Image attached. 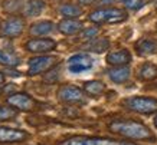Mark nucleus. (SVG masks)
<instances>
[{"instance_id": "nucleus-22", "label": "nucleus", "mask_w": 157, "mask_h": 145, "mask_svg": "<svg viewBox=\"0 0 157 145\" xmlns=\"http://www.w3.org/2000/svg\"><path fill=\"white\" fill-rule=\"evenodd\" d=\"M20 63V59L13 53H9V52L0 50V65L7 66V68H14Z\"/></svg>"}, {"instance_id": "nucleus-8", "label": "nucleus", "mask_w": 157, "mask_h": 145, "mask_svg": "<svg viewBox=\"0 0 157 145\" xmlns=\"http://www.w3.org/2000/svg\"><path fill=\"white\" fill-rule=\"evenodd\" d=\"M94 65V61L90 55H85V53H78V55H74L68 59V69L72 73H81V72H85V70H90Z\"/></svg>"}, {"instance_id": "nucleus-26", "label": "nucleus", "mask_w": 157, "mask_h": 145, "mask_svg": "<svg viewBox=\"0 0 157 145\" xmlns=\"http://www.w3.org/2000/svg\"><path fill=\"white\" fill-rule=\"evenodd\" d=\"M78 2H79V5L88 6V5H92V3H95L97 0H78Z\"/></svg>"}, {"instance_id": "nucleus-25", "label": "nucleus", "mask_w": 157, "mask_h": 145, "mask_svg": "<svg viewBox=\"0 0 157 145\" xmlns=\"http://www.w3.org/2000/svg\"><path fill=\"white\" fill-rule=\"evenodd\" d=\"M97 35H98V29L97 28H88L82 32V38L85 39V40H91V39L95 38Z\"/></svg>"}, {"instance_id": "nucleus-13", "label": "nucleus", "mask_w": 157, "mask_h": 145, "mask_svg": "<svg viewBox=\"0 0 157 145\" xmlns=\"http://www.w3.org/2000/svg\"><path fill=\"white\" fill-rule=\"evenodd\" d=\"M108 76L115 84H123L130 78V68L128 66H115L108 70Z\"/></svg>"}, {"instance_id": "nucleus-7", "label": "nucleus", "mask_w": 157, "mask_h": 145, "mask_svg": "<svg viewBox=\"0 0 157 145\" xmlns=\"http://www.w3.org/2000/svg\"><path fill=\"white\" fill-rule=\"evenodd\" d=\"M7 103H9L12 108H14V109L25 111V112L33 111L35 108L38 106V103H36L35 99H32L28 94H22V92L10 95L9 98H7Z\"/></svg>"}, {"instance_id": "nucleus-17", "label": "nucleus", "mask_w": 157, "mask_h": 145, "mask_svg": "<svg viewBox=\"0 0 157 145\" xmlns=\"http://www.w3.org/2000/svg\"><path fill=\"white\" fill-rule=\"evenodd\" d=\"M108 46H109L108 39H105V38L95 39L94 38L84 46V49H86V50H90V52H95V53H102V52H105L108 49Z\"/></svg>"}, {"instance_id": "nucleus-15", "label": "nucleus", "mask_w": 157, "mask_h": 145, "mask_svg": "<svg viewBox=\"0 0 157 145\" xmlns=\"http://www.w3.org/2000/svg\"><path fill=\"white\" fill-rule=\"evenodd\" d=\"M55 24L49 20H42V22H36L30 26V33L35 36H46L49 33L53 32Z\"/></svg>"}, {"instance_id": "nucleus-1", "label": "nucleus", "mask_w": 157, "mask_h": 145, "mask_svg": "<svg viewBox=\"0 0 157 145\" xmlns=\"http://www.w3.org/2000/svg\"><path fill=\"white\" fill-rule=\"evenodd\" d=\"M109 129L114 134L128 138V139L137 141H154V135L147 126L137 121H130V119H117L109 124Z\"/></svg>"}, {"instance_id": "nucleus-16", "label": "nucleus", "mask_w": 157, "mask_h": 145, "mask_svg": "<svg viewBox=\"0 0 157 145\" xmlns=\"http://www.w3.org/2000/svg\"><path fill=\"white\" fill-rule=\"evenodd\" d=\"M58 29L63 35H75L82 29V24L74 19H63L61 23L58 24Z\"/></svg>"}, {"instance_id": "nucleus-9", "label": "nucleus", "mask_w": 157, "mask_h": 145, "mask_svg": "<svg viewBox=\"0 0 157 145\" xmlns=\"http://www.w3.org/2000/svg\"><path fill=\"white\" fill-rule=\"evenodd\" d=\"M23 26L25 23L20 17H12L3 23V26L0 29V35L5 38H17L23 32Z\"/></svg>"}, {"instance_id": "nucleus-12", "label": "nucleus", "mask_w": 157, "mask_h": 145, "mask_svg": "<svg viewBox=\"0 0 157 145\" xmlns=\"http://www.w3.org/2000/svg\"><path fill=\"white\" fill-rule=\"evenodd\" d=\"M107 62L113 66H127L131 62V55L128 50H117L107 55Z\"/></svg>"}, {"instance_id": "nucleus-24", "label": "nucleus", "mask_w": 157, "mask_h": 145, "mask_svg": "<svg viewBox=\"0 0 157 145\" xmlns=\"http://www.w3.org/2000/svg\"><path fill=\"white\" fill-rule=\"evenodd\" d=\"M124 6L130 10H138L146 5V0H123Z\"/></svg>"}, {"instance_id": "nucleus-21", "label": "nucleus", "mask_w": 157, "mask_h": 145, "mask_svg": "<svg viewBox=\"0 0 157 145\" xmlns=\"http://www.w3.org/2000/svg\"><path fill=\"white\" fill-rule=\"evenodd\" d=\"M84 89H85L86 94L91 95V96H98L105 91V86L100 80H91V82H86Z\"/></svg>"}, {"instance_id": "nucleus-23", "label": "nucleus", "mask_w": 157, "mask_h": 145, "mask_svg": "<svg viewBox=\"0 0 157 145\" xmlns=\"http://www.w3.org/2000/svg\"><path fill=\"white\" fill-rule=\"evenodd\" d=\"M17 117V111L10 106H0V122L12 121Z\"/></svg>"}, {"instance_id": "nucleus-28", "label": "nucleus", "mask_w": 157, "mask_h": 145, "mask_svg": "<svg viewBox=\"0 0 157 145\" xmlns=\"http://www.w3.org/2000/svg\"><path fill=\"white\" fill-rule=\"evenodd\" d=\"M154 125L157 126V115H156V118H154Z\"/></svg>"}, {"instance_id": "nucleus-10", "label": "nucleus", "mask_w": 157, "mask_h": 145, "mask_svg": "<svg viewBox=\"0 0 157 145\" xmlns=\"http://www.w3.org/2000/svg\"><path fill=\"white\" fill-rule=\"evenodd\" d=\"M28 138V134L20 129L0 126V144H12V142H22Z\"/></svg>"}, {"instance_id": "nucleus-4", "label": "nucleus", "mask_w": 157, "mask_h": 145, "mask_svg": "<svg viewBox=\"0 0 157 145\" xmlns=\"http://www.w3.org/2000/svg\"><path fill=\"white\" fill-rule=\"evenodd\" d=\"M58 145H136L133 142L125 141H115L108 138H98V136H71L62 141Z\"/></svg>"}, {"instance_id": "nucleus-2", "label": "nucleus", "mask_w": 157, "mask_h": 145, "mask_svg": "<svg viewBox=\"0 0 157 145\" xmlns=\"http://www.w3.org/2000/svg\"><path fill=\"white\" fill-rule=\"evenodd\" d=\"M127 19V12L123 9H100L90 14L92 23H121Z\"/></svg>"}, {"instance_id": "nucleus-6", "label": "nucleus", "mask_w": 157, "mask_h": 145, "mask_svg": "<svg viewBox=\"0 0 157 145\" xmlns=\"http://www.w3.org/2000/svg\"><path fill=\"white\" fill-rule=\"evenodd\" d=\"M56 65V58L55 56H36L29 61L28 73L29 75H39L43 72H48Z\"/></svg>"}, {"instance_id": "nucleus-3", "label": "nucleus", "mask_w": 157, "mask_h": 145, "mask_svg": "<svg viewBox=\"0 0 157 145\" xmlns=\"http://www.w3.org/2000/svg\"><path fill=\"white\" fill-rule=\"evenodd\" d=\"M123 105L130 111H134L137 113H153L157 111V99L147 98V96H133V98L125 99Z\"/></svg>"}, {"instance_id": "nucleus-18", "label": "nucleus", "mask_w": 157, "mask_h": 145, "mask_svg": "<svg viewBox=\"0 0 157 145\" xmlns=\"http://www.w3.org/2000/svg\"><path fill=\"white\" fill-rule=\"evenodd\" d=\"M45 9V0H32L25 6V16H39Z\"/></svg>"}, {"instance_id": "nucleus-19", "label": "nucleus", "mask_w": 157, "mask_h": 145, "mask_svg": "<svg viewBox=\"0 0 157 145\" xmlns=\"http://www.w3.org/2000/svg\"><path fill=\"white\" fill-rule=\"evenodd\" d=\"M138 78L143 80H153L157 78V66L151 63H146L138 70Z\"/></svg>"}, {"instance_id": "nucleus-14", "label": "nucleus", "mask_w": 157, "mask_h": 145, "mask_svg": "<svg viewBox=\"0 0 157 145\" xmlns=\"http://www.w3.org/2000/svg\"><path fill=\"white\" fill-rule=\"evenodd\" d=\"M136 50L141 56H148V55H153L157 52V43L150 39H140L136 43Z\"/></svg>"}, {"instance_id": "nucleus-5", "label": "nucleus", "mask_w": 157, "mask_h": 145, "mask_svg": "<svg viewBox=\"0 0 157 145\" xmlns=\"http://www.w3.org/2000/svg\"><path fill=\"white\" fill-rule=\"evenodd\" d=\"M58 96L62 102L72 103V105H84L86 102L84 91L72 85H63L58 89Z\"/></svg>"}, {"instance_id": "nucleus-11", "label": "nucleus", "mask_w": 157, "mask_h": 145, "mask_svg": "<svg viewBox=\"0 0 157 145\" xmlns=\"http://www.w3.org/2000/svg\"><path fill=\"white\" fill-rule=\"evenodd\" d=\"M56 47L52 39H32L26 43V49L32 53H48Z\"/></svg>"}, {"instance_id": "nucleus-27", "label": "nucleus", "mask_w": 157, "mask_h": 145, "mask_svg": "<svg viewBox=\"0 0 157 145\" xmlns=\"http://www.w3.org/2000/svg\"><path fill=\"white\" fill-rule=\"evenodd\" d=\"M3 84H5V75H3V73L0 72V86H2Z\"/></svg>"}, {"instance_id": "nucleus-20", "label": "nucleus", "mask_w": 157, "mask_h": 145, "mask_svg": "<svg viewBox=\"0 0 157 145\" xmlns=\"http://www.w3.org/2000/svg\"><path fill=\"white\" fill-rule=\"evenodd\" d=\"M61 14L65 16V19H75V17H79L82 14V9L79 6L68 3V5H63L61 7Z\"/></svg>"}]
</instances>
